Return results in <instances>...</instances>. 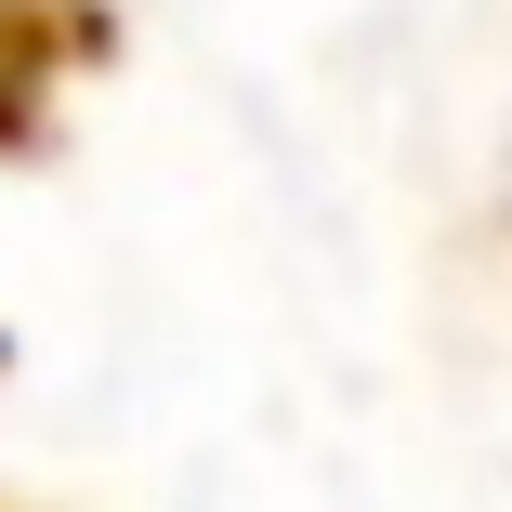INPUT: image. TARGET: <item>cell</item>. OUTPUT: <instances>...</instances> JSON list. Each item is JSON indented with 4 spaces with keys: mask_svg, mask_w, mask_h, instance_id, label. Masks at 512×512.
Segmentation results:
<instances>
[{
    "mask_svg": "<svg viewBox=\"0 0 512 512\" xmlns=\"http://www.w3.org/2000/svg\"><path fill=\"white\" fill-rule=\"evenodd\" d=\"M119 53V14L106 0H0V145H40L53 132V92L79 66Z\"/></svg>",
    "mask_w": 512,
    "mask_h": 512,
    "instance_id": "1",
    "label": "cell"
}]
</instances>
